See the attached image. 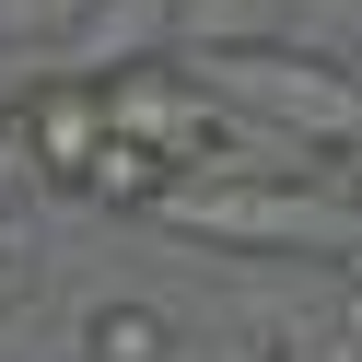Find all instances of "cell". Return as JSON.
I'll return each instance as SVG.
<instances>
[{
  "instance_id": "8",
  "label": "cell",
  "mask_w": 362,
  "mask_h": 362,
  "mask_svg": "<svg viewBox=\"0 0 362 362\" xmlns=\"http://www.w3.org/2000/svg\"><path fill=\"white\" fill-rule=\"evenodd\" d=\"M351 187H362V152H351Z\"/></svg>"
},
{
  "instance_id": "1",
  "label": "cell",
  "mask_w": 362,
  "mask_h": 362,
  "mask_svg": "<svg viewBox=\"0 0 362 362\" xmlns=\"http://www.w3.org/2000/svg\"><path fill=\"white\" fill-rule=\"evenodd\" d=\"M105 129H117L129 152H152V164L187 187V175L222 164V141H234V117H222L211 82L164 71V59H141V71H105Z\"/></svg>"
},
{
  "instance_id": "7",
  "label": "cell",
  "mask_w": 362,
  "mask_h": 362,
  "mask_svg": "<svg viewBox=\"0 0 362 362\" xmlns=\"http://www.w3.org/2000/svg\"><path fill=\"white\" fill-rule=\"evenodd\" d=\"M0 257H12V222H0Z\"/></svg>"
},
{
  "instance_id": "5",
  "label": "cell",
  "mask_w": 362,
  "mask_h": 362,
  "mask_svg": "<svg viewBox=\"0 0 362 362\" xmlns=\"http://www.w3.org/2000/svg\"><path fill=\"white\" fill-rule=\"evenodd\" d=\"M24 187H35V152H24V129L0 117V199H24Z\"/></svg>"
},
{
  "instance_id": "2",
  "label": "cell",
  "mask_w": 362,
  "mask_h": 362,
  "mask_svg": "<svg viewBox=\"0 0 362 362\" xmlns=\"http://www.w3.org/2000/svg\"><path fill=\"white\" fill-rule=\"evenodd\" d=\"M12 129H24V152H35V187H82L94 152L117 141V129H105V82H35V94L12 105Z\"/></svg>"
},
{
  "instance_id": "4",
  "label": "cell",
  "mask_w": 362,
  "mask_h": 362,
  "mask_svg": "<svg viewBox=\"0 0 362 362\" xmlns=\"http://www.w3.org/2000/svg\"><path fill=\"white\" fill-rule=\"evenodd\" d=\"M82 351H94V362H164V351H175V327H164L152 304H105L94 327H82Z\"/></svg>"
},
{
  "instance_id": "3",
  "label": "cell",
  "mask_w": 362,
  "mask_h": 362,
  "mask_svg": "<svg viewBox=\"0 0 362 362\" xmlns=\"http://www.w3.org/2000/svg\"><path fill=\"white\" fill-rule=\"evenodd\" d=\"M82 199H105V211H175V175L152 164V152L105 141V152H94V175H82Z\"/></svg>"
},
{
  "instance_id": "6",
  "label": "cell",
  "mask_w": 362,
  "mask_h": 362,
  "mask_svg": "<svg viewBox=\"0 0 362 362\" xmlns=\"http://www.w3.org/2000/svg\"><path fill=\"white\" fill-rule=\"evenodd\" d=\"M59 12H82V0H0V24H59Z\"/></svg>"
}]
</instances>
